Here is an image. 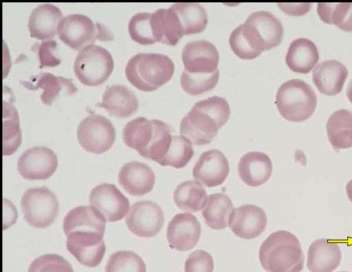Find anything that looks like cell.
<instances>
[{"instance_id": "obj_1", "label": "cell", "mask_w": 352, "mask_h": 272, "mask_svg": "<svg viewBox=\"0 0 352 272\" xmlns=\"http://www.w3.org/2000/svg\"><path fill=\"white\" fill-rule=\"evenodd\" d=\"M230 106L223 98L213 96L196 102L182 118L179 133L192 145L210 144L228 120Z\"/></svg>"}, {"instance_id": "obj_2", "label": "cell", "mask_w": 352, "mask_h": 272, "mask_svg": "<svg viewBox=\"0 0 352 272\" xmlns=\"http://www.w3.org/2000/svg\"><path fill=\"white\" fill-rule=\"evenodd\" d=\"M258 257L267 272H300L305 257L297 237L285 230L270 234L262 242Z\"/></svg>"}, {"instance_id": "obj_3", "label": "cell", "mask_w": 352, "mask_h": 272, "mask_svg": "<svg viewBox=\"0 0 352 272\" xmlns=\"http://www.w3.org/2000/svg\"><path fill=\"white\" fill-rule=\"evenodd\" d=\"M174 70L173 60L164 54L138 53L127 62L125 74L137 89L152 91L169 81Z\"/></svg>"}, {"instance_id": "obj_4", "label": "cell", "mask_w": 352, "mask_h": 272, "mask_svg": "<svg viewBox=\"0 0 352 272\" xmlns=\"http://www.w3.org/2000/svg\"><path fill=\"white\" fill-rule=\"evenodd\" d=\"M316 95L305 82L292 79L283 83L276 94V104L280 114L291 122H302L314 113Z\"/></svg>"}, {"instance_id": "obj_5", "label": "cell", "mask_w": 352, "mask_h": 272, "mask_svg": "<svg viewBox=\"0 0 352 272\" xmlns=\"http://www.w3.org/2000/svg\"><path fill=\"white\" fill-rule=\"evenodd\" d=\"M57 33L65 44L78 51L94 45L96 39L103 41L113 39L112 32L107 27L98 22L94 23L89 17L80 14L63 16Z\"/></svg>"}, {"instance_id": "obj_6", "label": "cell", "mask_w": 352, "mask_h": 272, "mask_svg": "<svg viewBox=\"0 0 352 272\" xmlns=\"http://www.w3.org/2000/svg\"><path fill=\"white\" fill-rule=\"evenodd\" d=\"M113 69V60L104 47L89 45L76 56L74 71L77 78L87 86H98L109 77Z\"/></svg>"}, {"instance_id": "obj_7", "label": "cell", "mask_w": 352, "mask_h": 272, "mask_svg": "<svg viewBox=\"0 0 352 272\" xmlns=\"http://www.w3.org/2000/svg\"><path fill=\"white\" fill-rule=\"evenodd\" d=\"M21 208L25 220L36 228H45L52 225L58 212L56 195L47 188L28 189L21 199Z\"/></svg>"}, {"instance_id": "obj_8", "label": "cell", "mask_w": 352, "mask_h": 272, "mask_svg": "<svg viewBox=\"0 0 352 272\" xmlns=\"http://www.w3.org/2000/svg\"><path fill=\"white\" fill-rule=\"evenodd\" d=\"M76 134L80 146L95 154L107 151L116 139L113 124L100 115L91 114L82 119L78 126Z\"/></svg>"}, {"instance_id": "obj_9", "label": "cell", "mask_w": 352, "mask_h": 272, "mask_svg": "<svg viewBox=\"0 0 352 272\" xmlns=\"http://www.w3.org/2000/svg\"><path fill=\"white\" fill-rule=\"evenodd\" d=\"M125 223L133 234L151 238L156 236L162 229L164 216L162 208L156 203L140 201L131 205Z\"/></svg>"}, {"instance_id": "obj_10", "label": "cell", "mask_w": 352, "mask_h": 272, "mask_svg": "<svg viewBox=\"0 0 352 272\" xmlns=\"http://www.w3.org/2000/svg\"><path fill=\"white\" fill-rule=\"evenodd\" d=\"M56 154L45 146H34L25 150L17 161L19 173L28 180H45L56 171Z\"/></svg>"}, {"instance_id": "obj_11", "label": "cell", "mask_w": 352, "mask_h": 272, "mask_svg": "<svg viewBox=\"0 0 352 272\" xmlns=\"http://www.w3.org/2000/svg\"><path fill=\"white\" fill-rule=\"evenodd\" d=\"M90 205L98 210L107 222L123 218L129 209L128 199L111 183H102L89 194Z\"/></svg>"}, {"instance_id": "obj_12", "label": "cell", "mask_w": 352, "mask_h": 272, "mask_svg": "<svg viewBox=\"0 0 352 272\" xmlns=\"http://www.w3.org/2000/svg\"><path fill=\"white\" fill-rule=\"evenodd\" d=\"M66 246L80 264L88 267H97L106 250L103 235L91 231L72 232L67 236Z\"/></svg>"}, {"instance_id": "obj_13", "label": "cell", "mask_w": 352, "mask_h": 272, "mask_svg": "<svg viewBox=\"0 0 352 272\" xmlns=\"http://www.w3.org/2000/svg\"><path fill=\"white\" fill-rule=\"evenodd\" d=\"M267 216L265 211L252 204L234 208L228 219V226L239 238L250 240L260 236L265 229Z\"/></svg>"}, {"instance_id": "obj_14", "label": "cell", "mask_w": 352, "mask_h": 272, "mask_svg": "<svg viewBox=\"0 0 352 272\" xmlns=\"http://www.w3.org/2000/svg\"><path fill=\"white\" fill-rule=\"evenodd\" d=\"M201 232V225L193 214L179 213L168 225L166 238L170 248L180 251H188L197 245Z\"/></svg>"}, {"instance_id": "obj_15", "label": "cell", "mask_w": 352, "mask_h": 272, "mask_svg": "<svg viewBox=\"0 0 352 272\" xmlns=\"http://www.w3.org/2000/svg\"><path fill=\"white\" fill-rule=\"evenodd\" d=\"M184 69L190 73H208L217 70L219 60L215 46L206 40L187 43L182 51Z\"/></svg>"}, {"instance_id": "obj_16", "label": "cell", "mask_w": 352, "mask_h": 272, "mask_svg": "<svg viewBox=\"0 0 352 272\" xmlns=\"http://www.w3.org/2000/svg\"><path fill=\"white\" fill-rule=\"evenodd\" d=\"M229 171L226 156L220 150L212 149L200 155L193 167L192 177L206 187L212 188L221 185Z\"/></svg>"}, {"instance_id": "obj_17", "label": "cell", "mask_w": 352, "mask_h": 272, "mask_svg": "<svg viewBox=\"0 0 352 272\" xmlns=\"http://www.w3.org/2000/svg\"><path fill=\"white\" fill-rule=\"evenodd\" d=\"M118 180L128 194L132 196H143L153 190L155 176L148 165L133 161L126 163L121 168Z\"/></svg>"}, {"instance_id": "obj_18", "label": "cell", "mask_w": 352, "mask_h": 272, "mask_svg": "<svg viewBox=\"0 0 352 272\" xmlns=\"http://www.w3.org/2000/svg\"><path fill=\"white\" fill-rule=\"evenodd\" d=\"M342 253L339 245L327 238H319L310 245L307 267L310 272H333L340 264Z\"/></svg>"}, {"instance_id": "obj_19", "label": "cell", "mask_w": 352, "mask_h": 272, "mask_svg": "<svg viewBox=\"0 0 352 272\" xmlns=\"http://www.w3.org/2000/svg\"><path fill=\"white\" fill-rule=\"evenodd\" d=\"M237 171L243 183L248 186L256 187L265 183L270 178L272 163L265 153L249 152L240 159Z\"/></svg>"}, {"instance_id": "obj_20", "label": "cell", "mask_w": 352, "mask_h": 272, "mask_svg": "<svg viewBox=\"0 0 352 272\" xmlns=\"http://www.w3.org/2000/svg\"><path fill=\"white\" fill-rule=\"evenodd\" d=\"M348 76L346 67L336 60L318 64L312 73L313 82L319 91L326 95L339 93Z\"/></svg>"}, {"instance_id": "obj_21", "label": "cell", "mask_w": 352, "mask_h": 272, "mask_svg": "<svg viewBox=\"0 0 352 272\" xmlns=\"http://www.w3.org/2000/svg\"><path fill=\"white\" fill-rule=\"evenodd\" d=\"M62 19V12L57 6L51 3L38 5L33 9L28 19L31 36L40 40L54 38Z\"/></svg>"}, {"instance_id": "obj_22", "label": "cell", "mask_w": 352, "mask_h": 272, "mask_svg": "<svg viewBox=\"0 0 352 272\" xmlns=\"http://www.w3.org/2000/svg\"><path fill=\"white\" fill-rule=\"evenodd\" d=\"M63 229L66 236L74 231H91L104 235L105 219L91 206H78L66 214Z\"/></svg>"}, {"instance_id": "obj_23", "label": "cell", "mask_w": 352, "mask_h": 272, "mask_svg": "<svg viewBox=\"0 0 352 272\" xmlns=\"http://www.w3.org/2000/svg\"><path fill=\"white\" fill-rule=\"evenodd\" d=\"M229 44L232 52L245 60L254 59L265 50L264 43L258 32L246 22L232 32Z\"/></svg>"}, {"instance_id": "obj_24", "label": "cell", "mask_w": 352, "mask_h": 272, "mask_svg": "<svg viewBox=\"0 0 352 272\" xmlns=\"http://www.w3.org/2000/svg\"><path fill=\"white\" fill-rule=\"evenodd\" d=\"M98 106L104 107L110 115L124 118L134 114L138 109L135 93L123 85H112L102 94V102Z\"/></svg>"}, {"instance_id": "obj_25", "label": "cell", "mask_w": 352, "mask_h": 272, "mask_svg": "<svg viewBox=\"0 0 352 272\" xmlns=\"http://www.w3.org/2000/svg\"><path fill=\"white\" fill-rule=\"evenodd\" d=\"M319 53L316 45L310 40L300 38L289 45L285 61L293 71L309 73L318 63Z\"/></svg>"}, {"instance_id": "obj_26", "label": "cell", "mask_w": 352, "mask_h": 272, "mask_svg": "<svg viewBox=\"0 0 352 272\" xmlns=\"http://www.w3.org/2000/svg\"><path fill=\"white\" fill-rule=\"evenodd\" d=\"M151 23L156 42L175 45L184 36L177 14L170 8L152 13Z\"/></svg>"}, {"instance_id": "obj_27", "label": "cell", "mask_w": 352, "mask_h": 272, "mask_svg": "<svg viewBox=\"0 0 352 272\" xmlns=\"http://www.w3.org/2000/svg\"><path fill=\"white\" fill-rule=\"evenodd\" d=\"M254 27L262 38L265 50L278 46L283 36L281 22L272 13L256 11L248 16L245 21Z\"/></svg>"}, {"instance_id": "obj_28", "label": "cell", "mask_w": 352, "mask_h": 272, "mask_svg": "<svg viewBox=\"0 0 352 272\" xmlns=\"http://www.w3.org/2000/svg\"><path fill=\"white\" fill-rule=\"evenodd\" d=\"M326 130L329 142L335 150L352 147V112L340 109L327 120Z\"/></svg>"}, {"instance_id": "obj_29", "label": "cell", "mask_w": 352, "mask_h": 272, "mask_svg": "<svg viewBox=\"0 0 352 272\" xmlns=\"http://www.w3.org/2000/svg\"><path fill=\"white\" fill-rule=\"evenodd\" d=\"M232 209V203L228 196L223 193H215L208 196L201 214L209 227L221 230L228 227Z\"/></svg>"}, {"instance_id": "obj_30", "label": "cell", "mask_w": 352, "mask_h": 272, "mask_svg": "<svg viewBox=\"0 0 352 272\" xmlns=\"http://www.w3.org/2000/svg\"><path fill=\"white\" fill-rule=\"evenodd\" d=\"M208 195L197 181H186L177 186L173 194L175 205L183 211L198 212L205 207Z\"/></svg>"}, {"instance_id": "obj_31", "label": "cell", "mask_w": 352, "mask_h": 272, "mask_svg": "<svg viewBox=\"0 0 352 272\" xmlns=\"http://www.w3.org/2000/svg\"><path fill=\"white\" fill-rule=\"evenodd\" d=\"M177 14L184 35L202 32L208 23L207 13L197 3H176L170 7Z\"/></svg>"}, {"instance_id": "obj_32", "label": "cell", "mask_w": 352, "mask_h": 272, "mask_svg": "<svg viewBox=\"0 0 352 272\" xmlns=\"http://www.w3.org/2000/svg\"><path fill=\"white\" fill-rule=\"evenodd\" d=\"M33 81H35L36 83L32 84L27 81L21 82L30 89H43L41 100L47 105L51 104L55 100L63 89L67 91L69 94H73L77 91V88L71 80L62 76H56L48 72L41 73L37 79Z\"/></svg>"}, {"instance_id": "obj_33", "label": "cell", "mask_w": 352, "mask_h": 272, "mask_svg": "<svg viewBox=\"0 0 352 272\" xmlns=\"http://www.w3.org/2000/svg\"><path fill=\"white\" fill-rule=\"evenodd\" d=\"M21 143L17 111L12 103L3 102V155L13 154Z\"/></svg>"}, {"instance_id": "obj_34", "label": "cell", "mask_w": 352, "mask_h": 272, "mask_svg": "<svg viewBox=\"0 0 352 272\" xmlns=\"http://www.w3.org/2000/svg\"><path fill=\"white\" fill-rule=\"evenodd\" d=\"M317 12L324 23L333 24L346 32H352V3H320Z\"/></svg>"}, {"instance_id": "obj_35", "label": "cell", "mask_w": 352, "mask_h": 272, "mask_svg": "<svg viewBox=\"0 0 352 272\" xmlns=\"http://www.w3.org/2000/svg\"><path fill=\"white\" fill-rule=\"evenodd\" d=\"M194 154L192 144L182 135H173L168 150L160 165L182 168L186 166Z\"/></svg>"}, {"instance_id": "obj_36", "label": "cell", "mask_w": 352, "mask_h": 272, "mask_svg": "<svg viewBox=\"0 0 352 272\" xmlns=\"http://www.w3.org/2000/svg\"><path fill=\"white\" fill-rule=\"evenodd\" d=\"M219 78L218 69L208 73H190L184 69L181 75L180 84L185 92L191 95H197L212 89Z\"/></svg>"}, {"instance_id": "obj_37", "label": "cell", "mask_w": 352, "mask_h": 272, "mask_svg": "<svg viewBox=\"0 0 352 272\" xmlns=\"http://www.w3.org/2000/svg\"><path fill=\"white\" fill-rule=\"evenodd\" d=\"M105 272H146L143 260L133 251H118L107 262Z\"/></svg>"}, {"instance_id": "obj_38", "label": "cell", "mask_w": 352, "mask_h": 272, "mask_svg": "<svg viewBox=\"0 0 352 272\" xmlns=\"http://www.w3.org/2000/svg\"><path fill=\"white\" fill-rule=\"evenodd\" d=\"M152 13L138 12L129 22L128 29L131 38L142 45H150L156 42L151 23Z\"/></svg>"}, {"instance_id": "obj_39", "label": "cell", "mask_w": 352, "mask_h": 272, "mask_svg": "<svg viewBox=\"0 0 352 272\" xmlns=\"http://www.w3.org/2000/svg\"><path fill=\"white\" fill-rule=\"evenodd\" d=\"M28 272H74L72 265L57 254H45L34 259Z\"/></svg>"}, {"instance_id": "obj_40", "label": "cell", "mask_w": 352, "mask_h": 272, "mask_svg": "<svg viewBox=\"0 0 352 272\" xmlns=\"http://www.w3.org/2000/svg\"><path fill=\"white\" fill-rule=\"evenodd\" d=\"M214 262L212 256L207 251L198 249L192 252L184 264V272H212Z\"/></svg>"}, {"instance_id": "obj_41", "label": "cell", "mask_w": 352, "mask_h": 272, "mask_svg": "<svg viewBox=\"0 0 352 272\" xmlns=\"http://www.w3.org/2000/svg\"><path fill=\"white\" fill-rule=\"evenodd\" d=\"M56 43L54 40L43 41L38 47V56L40 67H55L60 63V60L55 55Z\"/></svg>"}, {"instance_id": "obj_42", "label": "cell", "mask_w": 352, "mask_h": 272, "mask_svg": "<svg viewBox=\"0 0 352 272\" xmlns=\"http://www.w3.org/2000/svg\"><path fill=\"white\" fill-rule=\"evenodd\" d=\"M282 11L284 12L294 16H301L310 10L311 7V3H278Z\"/></svg>"}, {"instance_id": "obj_43", "label": "cell", "mask_w": 352, "mask_h": 272, "mask_svg": "<svg viewBox=\"0 0 352 272\" xmlns=\"http://www.w3.org/2000/svg\"><path fill=\"white\" fill-rule=\"evenodd\" d=\"M346 192L349 201L352 203V179L346 185Z\"/></svg>"}, {"instance_id": "obj_44", "label": "cell", "mask_w": 352, "mask_h": 272, "mask_svg": "<svg viewBox=\"0 0 352 272\" xmlns=\"http://www.w3.org/2000/svg\"><path fill=\"white\" fill-rule=\"evenodd\" d=\"M346 95L349 101L352 103V79L348 84L346 90Z\"/></svg>"}, {"instance_id": "obj_45", "label": "cell", "mask_w": 352, "mask_h": 272, "mask_svg": "<svg viewBox=\"0 0 352 272\" xmlns=\"http://www.w3.org/2000/svg\"><path fill=\"white\" fill-rule=\"evenodd\" d=\"M339 272H349V271H339Z\"/></svg>"}]
</instances>
